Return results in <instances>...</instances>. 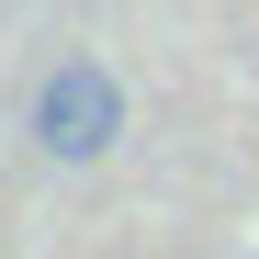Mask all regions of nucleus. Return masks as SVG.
<instances>
[{
  "mask_svg": "<svg viewBox=\"0 0 259 259\" xmlns=\"http://www.w3.org/2000/svg\"><path fill=\"white\" fill-rule=\"evenodd\" d=\"M34 147H46L57 169H91L124 147V79L102 57H57L46 79H34Z\"/></svg>",
  "mask_w": 259,
  "mask_h": 259,
  "instance_id": "obj_1",
  "label": "nucleus"
}]
</instances>
